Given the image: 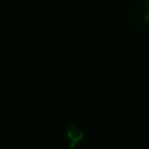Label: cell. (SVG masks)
Listing matches in <instances>:
<instances>
[{"label": "cell", "instance_id": "2", "mask_svg": "<svg viewBox=\"0 0 149 149\" xmlns=\"http://www.w3.org/2000/svg\"><path fill=\"white\" fill-rule=\"evenodd\" d=\"M83 137H84L83 130L78 126H76V125L70 126L66 129V132H65V141H66V143H68V146L70 148L77 147L78 143L81 142Z\"/></svg>", "mask_w": 149, "mask_h": 149}, {"label": "cell", "instance_id": "1", "mask_svg": "<svg viewBox=\"0 0 149 149\" xmlns=\"http://www.w3.org/2000/svg\"><path fill=\"white\" fill-rule=\"evenodd\" d=\"M133 24L136 27H143L149 24V6H147L143 1H140L137 6L133 9L132 14Z\"/></svg>", "mask_w": 149, "mask_h": 149}, {"label": "cell", "instance_id": "3", "mask_svg": "<svg viewBox=\"0 0 149 149\" xmlns=\"http://www.w3.org/2000/svg\"><path fill=\"white\" fill-rule=\"evenodd\" d=\"M141 1H143V2H144L147 6H149V0H141Z\"/></svg>", "mask_w": 149, "mask_h": 149}]
</instances>
